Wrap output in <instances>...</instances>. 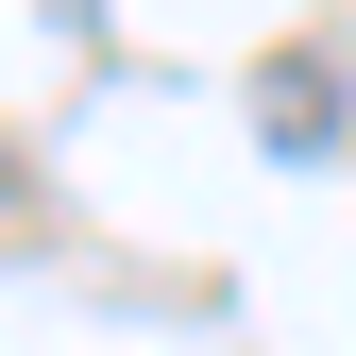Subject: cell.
Returning a JSON list of instances; mask_svg holds the SVG:
<instances>
[]
</instances>
